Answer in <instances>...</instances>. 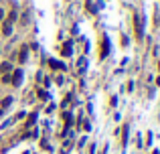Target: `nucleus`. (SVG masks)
<instances>
[{"label": "nucleus", "instance_id": "obj_7", "mask_svg": "<svg viewBox=\"0 0 160 154\" xmlns=\"http://www.w3.org/2000/svg\"><path fill=\"white\" fill-rule=\"evenodd\" d=\"M8 69H10V65H8V63H4V65L0 67V71H8Z\"/></svg>", "mask_w": 160, "mask_h": 154}, {"label": "nucleus", "instance_id": "obj_4", "mask_svg": "<svg viewBox=\"0 0 160 154\" xmlns=\"http://www.w3.org/2000/svg\"><path fill=\"white\" fill-rule=\"evenodd\" d=\"M136 34H138V38H142V29H140V18L136 16Z\"/></svg>", "mask_w": 160, "mask_h": 154}, {"label": "nucleus", "instance_id": "obj_5", "mask_svg": "<svg viewBox=\"0 0 160 154\" xmlns=\"http://www.w3.org/2000/svg\"><path fill=\"white\" fill-rule=\"evenodd\" d=\"M49 63H51V67H55V69H59V67L63 69V67H65L63 63H59V61H49Z\"/></svg>", "mask_w": 160, "mask_h": 154}, {"label": "nucleus", "instance_id": "obj_6", "mask_svg": "<svg viewBox=\"0 0 160 154\" xmlns=\"http://www.w3.org/2000/svg\"><path fill=\"white\" fill-rule=\"evenodd\" d=\"M63 55H71V49H69V45H65V49H63Z\"/></svg>", "mask_w": 160, "mask_h": 154}, {"label": "nucleus", "instance_id": "obj_8", "mask_svg": "<svg viewBox=\"0 0 160 154\" xmlns=\"http://www.w3.org/2000/svg\"><path fill=\"white\" fill-rule=\"evenodd\" d=\"M2 16H4V12H2V10H0V20H2Z\"/></svg>", "mask_w": 160, "mask_h": 154}, {"label": "nucleus", "instance_id": "obj_3", "mask_svg": "<svg viewBox=\"0 0 160 154\" xmlns=\"http://www.w3.org/2000/svg\"><path fill=\"white\" fill-rule=\"evenodd\" d=\"M26 51H29V47L24 45V47L20 49V55H18V61H20V63H24V59H26Z\"/></svg>", "mask_w": 160, "mask_h": 154}, {"label": "nucleus", "instance_id": "obj_2", "mask_svg": "<svg viewBox=\"0 0 160 154\" xmlns=\"http://www.w3.org/2000/svg\"><path fill=\"white\" fill-rule=\"evenodd\" d=\"M2 33H4V34H10V33H12V22H10V20L2 24Z\"/></svg>", "mask_w": 160, "mask_h": 154}, {"label": "nucleus", "instance_id": "obj_1", "mask_svg": "<svg viewBox=\"0 0 160 154\" xmlns=\"http://www.w3.org/2000/svg\"><path fill=\"white\" fill-rule=\"evenodd\" d=\"M10 77H14V79H12V83H14V85H20V79H22V71H14V75H10Z\"/></svg>", "mask_w": 160, "mask_h": 154}]
</instances>
